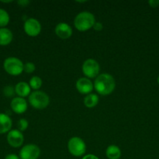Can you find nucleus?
Returning a JSON list of instances; mask_svg holds the SVG:
<instances>
[{
  "label": "nucleus",
  "instance_id": "nucleus-26",
  "mask_svg": "<svg viewBox=\"0 0 159 159\" xmlns=\"http://www.w3.org/2000/svg\"><path fill=\"white\" fill-rule=\"evenodd\" d=\"M82 159H99V158H98L96 155L89 154V155H85V156H84V158H83Z\"/></svg>",
  "mask_w": 159,
  "mask_h": 159
},
{
  "label": "nucleus",
  "instance_id": "nucleus-28",
  "mask_svg": "<svg viewBox=\"0 0 159 159\" xmlns=\"http://www.w3.org/2000/svg\"><path fill=\"white\" fill-rule=\"evenodd\" d=\"M157 83L159 84V76H158V77H157Z\"/></svg>",
  "mask_w": 159,
  "mask_h": 159
},
{
  "label": "nucleus",
  "instance_id": "nucleus-3",
  "mask_svg": "<svg viewBox=\"0 0 159 159\" xmlns=\"http://www.w3.org/2000/svg\"><path fill=\"white\" fill-rule=\"evenodd\" d=\"M29 102L34 108L42 110L46 108L50 102L49 96L42 91H34L29 96Z\"/></svg>",
  "mask_w": 159,
  "mask_h": 159
},
{
  "label": "nucleus",
  "instance_id": "nucleus-1",
  "mask_svg": "<svg viewBox=\"0 0 159 159\" xmlns=\"http://www.w3.org/2000/svg\"><path fill=\"white\" fill-rule=\"evenodd\" d=\"M96 91L102 96L111 94L115 88V82L114 78L108 73L99 75L96 78L94 84Z\"/></svg>",
  "mask_w": 159,
  "mask_h": 159
},
{
  "label": "nucleus",
  "instance_id": "nucleus-19",
  "mask_svg": "<svg viewBox=\"0 0 159 159\" xmlns=\"http://www.w3.org/2000/svg\"><path fill=\"white\" fill-rule=\"evenodd\" d=\"M30 86L34 89H39L42 85V80L38 76H34L30 80Z\"/></svg>",
  "mask_w": 159,
  "mask_h": 159
},
{
  "label": "nucleus",
  "instance_id": "nucleus-9",
  "mask_svg": "<svg viewBox=\"0 0 159 159\" xmlns=\"http://www.w3.org/2000/svg\"><path fill=\"white\" fill-rule=\"evenodd\" d=\"M24 138L21 131L19 130H11L7 134L8 144L12 148H19L23 144Z\"/></svg>",
  "mask_w": 159,
  "mask_h": 159
},
{
  "label": "nucleus",
  "instance_id": "nucleus-25",
  "mask_svg": "<svg viewBox=\"0 0 159 159\" xmlns=\"http://www.w3.org/2000/svg\"><path fill=\"white\" fill-rule=\"evenodd\" d=\"M5 159H20V157H18L17 155H15V154H9V155H6Z\"/></svg>",
  "mask_w": 159,
  "mask_h": 159
},
{
  "label": "nucleus",
  "instance_id": "nucleus-27",
  "mask_svg": "<svg viewBox=\"0 0 159 159\" xmlns=\"http://www.w3.org/2000/svg\"><path fill=\"white\" fill-rule=\"evenodd\" d=\"M17 3H18L19 5H20L21 6H26V5L29 4L30 2L27 1V0H20V1L17 2Z\"/></svg>",
  "mask_w": 159,
  "mask_h": 159
},
{
  "label": "nucleus",
  "instance_id": "nucleus-22",
  "mask_svg": "<svg viewBox=\"0 0 159 159\" xmlns=\"http://www.w3.org/2000/svg\"><path fill=\"white\" fill-rule=\"evenodd\" d=\"M35 65L32 62H27L23 65V71L26 73H32L35 71Z\"/></svg>",
  "mask_w": 159,
  "mask_h": 159
},
{
  "label": "nucleus",
  "instance_id": "nucleus-6",
  "mask_svg": "<svg viewBox=\"0 0 159 159\" xmlns=\"http://www.w3.org/2000/svg\"><path fill=\"white\" fill-rule=\"evenodd\" d=\"M83 73L87 77L93 79L98 77L100 71V65L97 61L94 59H87L84 62L82 66Z\"/></svg>",
  "mask_w": 159,
  "mask_h": 159
},
{
  "label": "nucleus",
  "instance_id": "nucleus-11",
  "mask_svg": "<svg viewBox=\"0 0 159 159\" xmlns=\"http://www.w3.org/2000/svg\"><path fill=\"white\" fill-rule=\"evenodd\" d=\"M56 35L61 39H68L73 34V30L71 26L65 23H59L55 28Z\"/></svg>",
  "mask_w": 159,
  "mask_h": 159
},
{
  "label": "nucleus",
  "instance_id": "nucleus-12",
  "mask_svg": "<svg viewBox=\"0 0 159 159\" xmlns=\"http://www.w3.org/2000/svg\"><path fill=\"white\" fill-rule=\"evenodd\" d=\"M10 107L12 111L17 114H21L26 112L27 109V103L23 98L16 97L12 99L10 102Z\"/></svg>",
  "mask_w": 159,
  "mask_h": 159
},
{
  "label": "nucleus",
  "instance_id": "nucleus-13",
  "mask_svg": "<svg viewBox=\"0 0 159 159\" xmlns=\"http://www.w3.org/2000/svg\"><path fill=\"white\" fill-rule=\"evenodd\" d=\"M12 125L11 118L6 113H0V134L9 133L11 130Z\"/></svg>",
  "mask_w": 159,
  "mask_h": 159
},
{
  "label": "nucleus",
  "instance_id": "nucleus-10",
  "mask_svg": "<svg viewBox=\"0 0 159 159\" xmlns=\"http://www.w3.org/2000/svg\"><path fill=\"white\" fill-rule=\"evenodd\" d=\"M76 89L81 94H90L94 89V85L90 79L87 78H80L76 83Z\"/></svg>",
  "mask_w": 159,
  "mask_h": 159
},
{
  "label": "nucleus",
  "instance_id": "nucleus-16",
  "mask_svg": "<svg viewBox=\"0 0 159 159\" xmlns=\"http://www.w3.org/2000/svg\"><path fill=\"white\" fill-rule=\"evenodd\" d=\"M106 156L108 159H119L121 157V151L116 145H110L106 149Z\"/></svg>",
  "mask_w": 159,
  "mask_h": 159
},
{
  "label": "nucleus",
  "instance_id": "nucleus-4",
  "mask_svg": "<svg viewBox=\"0 0 159 159\" xmlns=\"http://www.w3.org/2000/svg\"><path fill=\"white\" fill-rule=\"evenodd\" d=\"M3 68L8 74L17 76L23 71V64L17 57H9L3 62Z\"/></svg>",
  "mask_w": 159,
  "mask_h": 159
},
{
  "label": "nucleus",
  "instance_id": "nucleus-2",
  "mask_svg": "<svg viewBox=\"0 0 159 159\" xmlns=\"http://www.w3.org/2000/svg\"><path fill=\"white\" fill-rule=\"evenodd\" d=\"M95 23L94 16L90 12H80L74 19V26L78 30L87 31L94 26Z\"/></svg>",
  "mask_w": 159,
  "mask_h": 159
},
{
  "label": "nucleus",
  "instance_id": "nucleus-7",
  "mask_svg": "<svg viewBox=\"0 0 159 159\" xmlns=\"http://www.w3.org/2000/svg\"><path fill=\"white\" fill-rule=\"evenodd\" d=\"M41 150L35 144H26L20 152V159H37L40 156Z\"/></svg>",
  "mask_w": 159,
  "mask_h": 159
},
{
  "label": "nucleus",
  "instance_id": "nucleus-15",
  "mask_svg": "<svg viewBox=\"0 0 159 159\" xmlns=\"http://www.w3.org/2000/svg\"><path fill=\"white\" fill-rule=\"evenodd\" d=\"M15 93L19 97H26L31 93V86L26 82H20L15 85Z\"/></svg>",
  "mask_w": 159,
  "mask_h": 159
},
{
  "label": "nucleus",
  "instance_id": "nucleus-8",
  "mask_svg": "<svg viewBox=\"0 0 159 159\" xmlns=\"http://www.w3.org/2000/svg\"><path fill=\"white\" fill-rule=\"evenodd\" d=\"M25 33L31 37H36L41 30L40 22L34 18H29L25 21L23 25Z\"/></svg>",
  "mask_w": 159,
  "mask_h": 159
},
{
  "label": "nucleus",
  "instance_id": "nucleus-20",
  "mask_svg": "<svg viewBox=\"0 0 159 159\" xmlns=\"http://www.w3.org/2000/svg\"><path fill=\"white\" fill-rule=\"evenodd\" d=\"M3 94L7 97H12L16 94L15 93V87L12 85H6L5 88L3 89Z\"/></svg>",
  "mask_w": 159,
  "mask_h": 159
},
{
  "label": "nucleus",
  "instance_id": "nucleus-18",
  "mask_svg": "<svg viewBox=\"0 0 159 159\" xmlns=\"http://www.w3.org/2000/svg\"><path fill=\"white\" fill-rule=\"evenodd\" d=\"M9 23V15L5 9H0V28H4Z\"/></svg>",
  "mask_w": 159,
  "mask_h": 159
},
{
  "label": "nucleus",
  "instance_id": "nucleus-23",
  "mask_svg": "<svg viewBox=\"0 0 159 159\" xmlns=\"http://www.w3.org/2000/svg\"><path fill=\"white\" fill-rule=\"evenodd\" d=\"M94 29L96 31H101V30L103 29V25L102 23H100V22H95L94 25Z\"/></svg>",
  "mask_w": 159,
  "mask_h": 159
},
{
  "label": "nucleus",
  "instance_id": "nucleus-5",
  "mask_svg": "<svg viewBox=\"0 0 159 159\" xmlns=\"http://www.w3.org/2000/svg\"><path fill=\"white\" fill-rule=\"evenodd\" d=\"M86 144L81 138L73 137L70 138L68 142V150L72 155L75 157H80L86 152Z\"/></svg>",
  "mask_w": 159,
  "mask_h": 159
},
{
  "label": "nucleus",
  "instance_id": "nucleus-14",
  "mask_svg": "<svg viewBox=\"0 0 159 159\" xmlns=\"http://www.w3.org/2000/svg\"><path fill=\"white\" fill-rule=\"evenodd\" d=\"M13 35L12 31L8 28H0V45L6 46L12 42Z\"/></svg>",
  "mask_w": 159,
  "mask_h": 159
},
{
  "label": "nucleus",
  "instance_id": "nucleus-21",
  "mask_svg": "<svg viewBox=\"0 0 159 159\" xmlns=\"http://www.w3.org/2000/svg\"><path fill=\"white\" fill-rule=\"evenodd\" d=\"M28 121L26 119H20L19 120L18 123H17V127H18V130L20 131H24L27 129L28 127Z\"/></svg>",
  "mask_w": 159,
  "mask_h": 159
},
{
  "label": "nucleus",
  "instance_id": "nucleus-24",
  "mask_svg": "<svg viewBox=\"0 0 159 159\" xmlns=\"http://www.w3.org/2000/svg\"><path fill=\"white\" fill-rule=\"evenodd\" d=\"M148 3L151 7H157L159 5V0H150Z\"/></svg>",
  "mask_w": 159,
  "mask_h": 159
},
{
  "label": "nucleus",
  "instance_id": "nucleus-17",
  "mask_svg": "<svg viewBox=\"0 0 159 159\" xmlns=\"http://www.w3.org/2000/svg\"><path fill=\"white\" fill-rule=\"evenodd\" d=\"M98 101H99V98L96 94L90 93L84 98V103L88 108H93L95 106H97V104L98 103Z\"/></svg>",
  "mask_w": 159,
  "mask_h": 159
}]
</instances>
